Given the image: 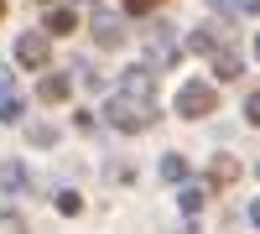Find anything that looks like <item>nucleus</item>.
Returning a JSON list of instances; mask_svg holds the SVG:
<instances>
[{"label": "nucleus", "instance_id": "nucleus-1", "mask_svg": "<svg viewBox=\"0 0 260 234\" xmlns=\"http://www.w3.org/2000/svg\"><path fill=\"white\" fill-rule=\"evenodd\" d=\"M141 47H146V57L156 62V68H172V62H177V31H172L167 21H146L141 26Z\"/></svg>", "mask_w": 260, "mask_h": 234}, {"label": "nucleus", "instance_id": "nucleus-2", "mask_svg": "<svg viewBox=\"0 0 260 234\" xmlns=\"http://www.w3.org/2000/svg\"><path fill=\"white\" fill-rule=\"evenodd\" d=\"M104 120L115 125V130H125V136H136V130H146L151 125V104H141V99H110L104 104Z\"/></svg>", "mask_w": 260, "mask_h": 234}, {"label": "nucleus", "instance_id": "nucleus-3", "mask_svg": "<svg viewBox=\"0 0 260 234\" xmlns=\"http://www.w3.org/2000/svg\"><path fill=\"white\" fill-rule=\"evenodd\" d=\"M213 104H219V94H213V83H182L177 89V115L182 120H203V115H213Z\"/></svg>", "mask_w": 260, "mask_h": 234}, {"label": "nucleus", "instance_id": "nucleus-4", "mask_svg": "<svg viewBox=\"0 0 260 234\" xmlns=\"http://www.w3.org/2000/svg\"><path fill=\"white\" fill-rule=\"evenodd\" d=\"M47 52H52L47 31H21L16 37V62H21V68H47Z\"/></svg>", "mask_w": 260, "mask_h": 234}, {"label": "nucleus", "instance_id": "nucleus-5", "mask_svg": "<svg viewBox=\"0 0 260 234\" xmlns=\"http://www.w3.org/2000/svg\"><path fill=\"white\" fill-rule=\"evenodd\" d=\"M94 42H99L104 52L125 47V26H120V16H110V11H94Z\"/></svg>", "mask_w": 260, "mask_h": 234}, {"label": "nucleus", "instance_id": "nucleus-6", "mask_svg": "<svg viewBox=\"0 0 260 234\" xmlns=\"http://www.w3.org/2000/svg\"><path fill=\"white\" fill-rule=\"evenodd\" d=\"M120 89H125V99L151 104V99H156V73H151V68H130V73L120 78Z\"/></svg>", "mask_w": 260, "mask_h": 234}, {"label": "nucleus", "instance_id": "nucleus-7", "mask_svg": "<svg viewBox=\"0 0 260 234\" xmlns=\"http://www.w3.org/2000/svg\"><path fill=\"white\" fill-rule=\"evenodd\" d=\"M73 26H78V16L68 6H57V11H47V26H42V31H47V37H68Z\"/></svg>", "mask_w": 260, "mask_h": 234}, {"label": "nucleus", "instance_id": "nucleus-8", "mask_svg": "<svg viewBox=\"0 0 260 234\" xmlns=\"http://www.w3.org/2000/svg\"><path fill=\"white\" fill-rule=\"evenodd\" d=\"M26 166H21V161H6V166H0V187H6V193H26Z\"/></svg>", "mask_w": 260, "mask_h": 234}, {"label": "nucleus", "instance_id": "nucleus-9", "mask_svg": "<svg viewBox=\"0 0 260 234\" xmlns=\"http://www.w3.org/2000/svg\"><path fill=\"white\" fill-rule=\"evenodd\" d=\"M213 73H219V78H240V73H245V62H240V52H229V47H219V52H213Z\"/></svg>", "mask_w": 260, "mask_h": 234}, {"label": "nucleus", "instance_id": "nucleus-10", "mask_svg": "<svg viewBox=\"0 0 260 234\" xmlns=\"http://www.w3.org/2000/svg\"><path fill=\"white\" fill-rule=\"evenodd\" d=\"M229 47V42H224ZM192 52H219V26H198L192 31Z\"/></svg>", "mask_w": 260, "mask_h": 234}, {"label": "nucleus", "instance_id": "nucleus-11", "mask_svg": "<svg viewBox=\"0 0 260 234\" xmlns=\"http://www.w3.org/2000/svg\"><path fill=\"white\" fill-rule=\"evenodd\" d=\"M21 115H26V99H21V94H0V120L16 125Z\"/></svg>", "mask_w": 260, "mask_h": 234}, {"label": "nucleus", "instance_id": "nucleus-12", "mask_svg": "<svg viewBox=\"0 0 260 234\" xmlns=\"http://www.w3.org/2000/svg\"><path fill=\"white\" fill-rule=\"evenodd\" d=\"M42 99H47V104H62V99H68V78H42V89H37Z\"/></svg>", "mask_w": 260, "mask_h": 234}, {"label": "nucleus", "instance_id": "nucleus-13", "mask_svg": "<svg viewBox=\"0 0 260 234\" xmlns=\"http://www.w3.org/2000/svg\"><path fill=\"white\" fill-rule=\"evenodd\" d=\"M161 177H167V182H182V177H187V161H182V156H161Z\"/></svg>", "mask_w": 260, "mask_h": 234}, {"label": "nucleus", "instance_id": "nucleus-14", "mask_svg": "<svg viewBox=\"0 0 260 234\" xmlns=\"http://www.w3.org/2000/svg\"><path fill=\"white\" fill-rule=\"evenodd\" d=\"M177 203H182V214H198V208H203V187H182Z\"/></svg>", "mask_w": 260, "mask_h": 234}, {"label": "nucleus", "instance_id": "nucleus-15", "mask_svg": "<svg viewBox=\"0 0 260 234\" xmlns=\"http://www.w3.org/2000/svg\"><path fill=\"white\" fill-rule=\"evenodd\" d=\"M234 177H240V166H234L229 156H219V161H213V182H234Z\"/></svg>", "mask_w": 260, "mask_h": 234}, {"label": "nucleus", "instance_id": "nucleus-16", "mask_svg": "<svg viewBox=\"0 0 260 234\" xmlns=\"http://www.w3.org/2000/svg\"><path fill=\"white\" fill-rule=\"evenodd\" d=\"M52 203H57V208H62V214H68V219H73V214H78V208H83V203H78V193H57Z\"/></svg>", "mask_w": 260, "mask_h": 234}, {"label": "nucleus", "instance_id": "nucleus-17", "mask_svg": "<svg viewBox=\"0 0 260 234\" xmlns=\"http://www.w3.org/2000/svg\"><path fill=\"white\" fill-rule=\"evenodd\" d=\"M245 120H250V125H260V94H250V99H245Z\"/></svg>", "mask_w": 260, "mask_h": 234}, {"label": "nucleus", "instance_id": "nucleus-18", "mask_svg": "<svg viewBox=\"0 0 260 234\" xmlns=\"http://www.w3.org/2000/svg\"><path fill=\"white\" fill-rule=\"evenodd\" d=\"M141 11H151V0H130V16H141Z\"/></svg>", "mask_w": 260, "mask_h": 234}, {"label": "nucleus", "instance_id": "nucleus-19", "mask_svg": "<svg viewBox=\"0 0 260 234\" xmlns=\"http://www.w3.org/2000/svg\"><path fill=\"white\" fill-rule=\"evenodd\" d=\"M0 94H11V68H0Z\"/></svg>", "mask_w": 260, "mask_h": 234}, {"label": "nucleus", "instance_id": "nucleus-20", "mask_svg": "<svg viewBox=\"0 0 260 234\" xmlns=\"http://www.w3.org/2000/svg\"><path fill=\"white\" fill-rule=\"evenodd\" d=\"M213 6H219V11H240V0H213Z\"/></svg>", "mask_w": 260, "mask_h": 234}, {"label": "nucleus", "instance_id": "nucleus-21", "mask_svg": "<svg viewBox=\"0 0 260 234\" xmlns=\"http://www.w3.org/2000/svg\"><path fill=\"white\" fill-rule=\"evenodd\" d=\"M250 219H255V224H260V203H250Z\"/></svg>", "mask_w": 260, "mask_h": 234}, {"label": "nucleus", "instance_id": "nucleus-22", "mask_svg": "<svg viewBox=\"0 0 260 234\" xmlns=\"http://www.w3.org/2000/svg\"><path fill=\"white\" fill-rule=\"evenodd\" d=\"M255 57H260V31H255Z\"/></svg>", "mask_w": 260, "mask_h": 234}, {"label": "nucleus", "instance_id": "nucleus-23", "mask_svg": "<svg viewBox=\"0 0 260 234\" xmlns=\"http://www.w3.org/2000/svg\"><path fill=\"white\" fill-rule=\"evenodd\" d=\"M0 16H6V6H0Z\"/></svg>", "mask_w": 260, "mask_h": 234}, {"label": "nucleus", "instance_id": "nucleus-24", "mask_svg": "<svg viewBox=\"0 0 260 234\" xmlns=\"http://www.w3.org/2000/svg\"><path fill=\"white\" fill-rule=\"evenodd\" d=\"M255 177H260V166H255Z\"/></svg>", "mask_w": 260, "mask_h": 234}]
</instances>
